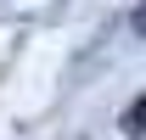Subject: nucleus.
I'll list each match as a JSON object with an SVG mask.
<instances>
[{"instance_id": "obj_2", "label": "nucleus", "mask_w": 146, "mask_h": 140, "mask_svg": "<svg viewBox=\"0 0 146 140\" xmlns=\"http://www.w3.org/2000/svg\"><path fill=\"white\" fill-rule=\"evenodd\" d=\"M135 28H141V34H146V6H141V11H135Z\"/></svg>"}, {"instance_id": "obj_1", "label": "nucleus", "mask_w": 146, "mask_h": 140, "mask_svg": "<svg viewBox=\"0 0 146 140\" xmlns=\"http://www.w3.org/2000/svg\"><path fill=\"white\" fill-rule=\"evenodd\" d=\"M124 135H146V95L124 112Z\"/></svg>"}]
</instances>
